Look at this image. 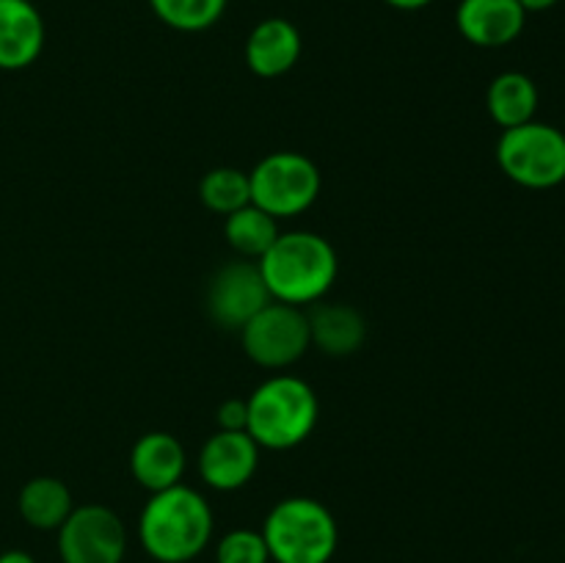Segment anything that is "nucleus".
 Masks as SVG:
<instances>
[{"label": "nucleus", "mask_w": 565, "mask_h": 563, "mask_svg": "<svg viewBox=\"0 0 565 563\" xmlns=\"http://www.w3.org/2000/svg\"><path fill=\"white\" fill-rule=\"evenodd\" d=\"M213 539V511L196 489L177 484L154 491L138 517V541L158 563H188Z\"/></svg>", "instance_id": "obj_1"}, {"label": "nucleus", "mask_w": 565, "mask_h": 563, "mask_svg": "<svg viewBox=\"0 0 565 563\" xmlns=\"http://www.w3.org/2000/svg\"><path fill=\"white\" fill-rule=\"evenodd\" d=\"M257 265L274 301L292 307L318 304L340 270L334 246L318 232H281Z\"/></svg>", "instance_id": "obj_2"}, {"label": "nucleus", "mask_w": 565, "mask_h": 563, "mask_svg": "<svg viewBox=\"0 0 565 563\" xmlns=\"http://www.w3.org/2000/svg\"><path fill=\"white\" fill-rule=\"evenodd\" d=\"M246 431L259 447L290 450L309 439L318 425L320 403L312 386L298 375H274L246 397Z\"/></svg>", "instance_id": "obj_3"}, {"label": "nucleus", "mask_w": 565, "mask_h": 563, "mask_svg": "<svg viewBox=\"0 0 565 563\" xmlns=\"http://www.w3.org/2000/svg\"><path fill=\"white\" fill-rule=\"evenodd\" d=\"M259 533L274 563H329L340 544L334 513L312 497L276 502Z\"/></svg>", "instance_id": "obj_4"}, {"label": "nucleus", "mask_w": 565, "mask_h": 563, "mask_svg": "<svg viewBox=\"0 0 565 563\" xmlns=\"http://www.w3.org/2000/svg\"><path fill=\"white\" fill-rule=\"evenodd\" d=\"M502 174L530 191H550L565 182V132L546 121L502 130L497 141Z\"/></svg>", "instance_id": "obj_5"}, {"label": "nucleus", "mask_w": 565, "mask_h": 563, "mask_svg": "<svg viewBox=\"0 0 565 563\" xmlns=\"http://www.w3.org/2000/svg\"><path fill=\"white\" fill-rule=\"evenodd\" d=\"M252 204L279 219L307 213L320 196V171L301 152H270L248 171Z\"/></svg>", "instance_id": "obj_6"}, {"label": "nucleus", "mask_w": 565, "mask_h": 563, "mask_svg": "<svg viewBox=\"0 0 565 563\" xmlns=\"http://www.w3.org/2000/svg\"><path fill=\"white\" fill-rule=\"evenodd\" d=\"M241 342L254 364L285 370L309 351V320L301 307L270 301L241 329Z\"/></svg>", "instance_id": "obj_7"}, {"label": "nucleus", "mask_w": 565, "mask_h": 563, "mask_svg": "<svg viewBox=\"0 0 565 563\" xmlns=\"http://www.w3.org/2000/svg\"><path fill=\"white\" fill-rule=\"evenodd\" d=\"M61 563H121L127 555V530L108 506H81L58 528Z\"/></svg>", "instance_id": "obj_8"}, {"label": "nucleus", "mask_w": 565, "mask_h": 563, "mask_svg": "<svg viewBox=\"0 0 565 563\" xmlns=\"http://www.w3.org/2000/svg\"><path fill=\"white\" fill-rule=\"evenodd\" d=\"M274 301L259 265L252 259H235L213 276L207 287V312L221 329L241 331L254 315Z\"/></svg>", "instance_id": "obj_9"}, {"label": "nucleus", "mask_w": 565, "mask_h": 563, "mask_svg": "<svg viewBox=\"0 0 565 563\" xmlns=\"http://www.w3.org/2000/svg\"><path fill=\"white\" fill-rule=\"evenodd\" d=\"M259 445L248 431H215L199 453V475L215 491H235L254 478Z\"/></svg>", "instance_id": "obj_10"}, {"label": "nucleus", "mask_w": 565, "mask_h": 563, "mask_svg": "<svg viewBox=\"0 0 565 563\" xmlns=\"http://www.w3.org/2000/svg\"><path fill=\"white\" fill-rule=\"evenodd\" d=\"M527 22V11L519 0H461L456 25L475 47H505L516 42Z\"/></svg>", "instance_id": "obj_11"}, {"label": "nucleus", "mask_w": 565, "mask_h": 563, "mask_svg": "<svg viewBox=\"0 0 565 563\" xmlns=\"http://www.w3.org/2000/svg\"><path fill=\"white\" fill-rule=\"evenodd\" d=\"M44 50V20L31 0H0V70L31 66Z\"/></svg>", "instance_id": "obj_12"}, {"label": "nucleus", "mask_w": 565, "mask_h": 563, "mask_svg": "<svg viewBox=\"0 0 565 563\" xmlns=\"http://www.w3.org/2000/svg\"><path fill=\"white\" fill-rule=\"evenodd\" d=\"M301 33L285 17L257 22L246 39V64L257 77H281L301 59Z\"/></svg>", "instance_id": "obj_13"}, {"label": "nucleus", "mask_w": 565, "mask_h": 563, "mask_svg": "<svg viewBox=\"0 0 565 563\" xmlns=\"http://www.w3.org/2000/svg\"><path fill=\"white\" fill-rule=\"evenodd\" d=\"M188 456L185 447L177 436L166 431H149L132 445L130 450V472L147 491H163L182 484Z\"/></svg>", "instance_id": "obj_14"}, {"label": "nucleus", "mask_w": 565, "mask_h": 563, "mask_svg": "<svg viewBox=\"0 0 565 563\" xmlns=\"http://www.w3.org/2000/svg\"><path fill=\"white\" fill-rule=\"evenodd\" d=\"M309 320V340L329 357H351L367 340L362 312L348 304H315Z\"/></svg>", "instance_id": "obj_15"}, {"label": "nucleus", "mask_w": 565, "mask_h": 563, "mask_svg": "<svg viewBox=\"0 0 565 563\" xmlns=\"http://www.w3.org/2000/svg\"><path fill=\"white\" fill-rule=\"evenodd\" d=\"M17 511H20L22 522L31 524L33 530H58L66 517L75 511V502H72V491L64 480L53 478V475H39L20 489Z\"/></svg>", "instance_id": "obj_16"}, {"label": "nucleus", "mask_w": 565, "mask_h": 563, "mask_svg": "<svg viewBox=\"0 0 565 563\" xmlns=\"http://www.w3.org/2000/svg\"><path fill=\"white\" fill-rule=\"evenodd\" d=\"M486 108L502 130L527 125L539 110V86L524 72H502L486 92Z\"/></svg>", "instance_id": "obj_17"}, {"label": "nucleus", "mask_w": 565, "mask_h": 563, "mask_svg": "<svg viewBox=\"0 0 565 563\" xmlns=\"http://www.w3.org/2000/svg\"><path fill=\"white\" fill-rule=\"evenodd\" d=\"M224 235H226V243H230L241 257L263 259L265 252L274 246L276 237H279L281 232H279V221H276L274 215L259 210L257 204H246V208L226 215Z\"/></svg>", "instance_id": "obj_18"}, {"label": "nucleus", "mask_w": 565, "mask_h": 563, "mask_svg": "<svg viewBox=\"0 0 565 563\" xmlns=\"http://www.w3.org/2000/svg\"><path fill=\"white\" fill-rule=\"evenodd\" d=\"M199 196L210 213L232 215L235 210L252 204V180L246 171L232 169V166H218L210 169L199 182Z\"/></svg>", "instance_id": "obj_19"}, {"label": "nucleus", "mask_w": 565, "mask_h": 563, "mask_svg": "<svg viewBox=\"0 0 565 563\" xmlns=\"http://www.w3.org/2000/svg\"><path fill=\"white\" fill-rule=\"evenodd\" d=\"M230 0H149L154 17L163 25L182 33H199L213 28L224 17Z\"/></svg>", "instance_id": "obj_20"}, {"label": "nucleus", "mask_w": 565, "mask_h": 563, "mask_svg": "<svg viewBox=\"0 0 565 563\" xmlns=\"http://www.w3.org/2000/svg\"><path fill=\"white\" fill-rule=\"evenodd\" d=\"M215 563H270V552L259 530L237 528L221 535Z\"/></svg>", "instance_id": "obj_21"}, {"label": "nucleus", "mask_w": 565, "mask_h": 563, "mask_svg": "<svg viewBox=\"0 0 565 563\" xmlns=\"http://www.w3.org/2000/svg\"><path fill=\"white\" fill-rule=\"evenodd\" d=\"M215 419H218V431H246V423H248L246 401H237V397L224 401L218 406V412H215Z\"/></svg>", "instance_id": "obj_22"}, {"label": "nucleus", "mask_w": 565, "mask_h": 563, "mask_svg": "<svg viewBox=\"0 0 565 563\" xmlns=\"http://www.w3.org/2000/svg\"><path fill=\"white\" fill-rule=\"evenodd\" d=\"M0 563H36V557L25 550H6L0 552Z\"/></svg>", "instance_id": "obj_23"}, {"label": "nucleus", "mask_w": 565, "mask_h": 563, "mask_svg": "<svg viewBox=\"0 0 565 563\" xmlns=\"http://www.w3.org/2000/svg\"><path fill=\"white\" fill-rule=\"evenodd\" d=\"M386 6H392V9H401V11H419L425 9V6H430L434 0H384Z\"/></svg>", "instance_id": "obj_24"}, {"label": "nucleus", "mask_w": 565, "mask_h": 563, "mask_svg": "<svg viewBox=\"0 0 565 563\" xmlns=\"http://www.w3.org/2000/svg\"><path fill=\"white\" fill-rule=\"evenodd\" d=\"M561 3V0H519V6H522L524 11H550V9H555V6Z\"/></svg>", "instance_id": "obj_25"}]
</instances>
